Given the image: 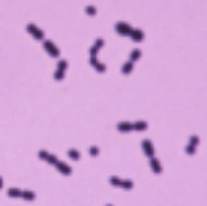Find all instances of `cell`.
I'll list each match as a JSON object with an SVG mask.
<instances>
[{"label": "cell", "mask_w": 207, "mask_h": 206, "mask_svg": "<svg viewBox=\"0 0 207 206\" xmlns=\"http://www.w3.org/2000/svg\"><path fill=\"white\" fill-rule=\"evenodd\" d=\"M142 149H144V152H145V155L148 158H153L155 157V149H153V144H152L150 140H144L142 141Z\"/></svg>", "instance_id": "cell-1"}, {"label": "cell", "mask_w": 207, "mask_h": 206, "mask_svg": "<svg viewBox=\"0 0 207 206\" xmlns=\"http://www.w3.org/2000/svg\"><path fill=\"white\" fill-rule=\"evenodd\" d=\"M116 30H118V33L119 34H122V36H130V33H131V27L128 25V23H124V22H121V23H118L116 25Z\"/></svg>", "instance_id": "cell-2"}, {"label": "cell", "mask_w": 207, "mask_h": 206, "mask_svg": "<svg viewBox=\"0 0 207 206\" xmlns=\"http://www.w3.org/2000/svg\"><path fill=\"white\" fill-rule=\"evenodd\" d=\"M130 37H131L134 42H142V41H144V37H145V34H144V31H142V30H131Z\"/></svg>", "instance_id": "cell-3"}, {"label": "cell", "mask_w": 207, "mask_h": 206, "mask_svg": "<svg viewBox=\"0 0 207 206\" xmlns=\"http://www.w3.org/2000/svg\"><path fill=\"white\" fill-rule=\"evenodd\" d=\"M150 166H152V170L155 172V174H161L162 172V166H161V163L153 157V158H150Z\"/></svg>", "instance_id": "cell-4"}, {"label": "cell", "mask_w": 207, "mask_h": 206, "mask_svg": "<svg viewBox=\"0 0 207 206\" xmlns=\"http://www.w3.org/2000/svg\"><path fill=\"white\" fill-rule=\"evenodd\" d=\"M118 129H119V130H122V132H130V130H133V124L119 123V124H118Z\"/></svg>", "instance_id": "cell-5"}, {"label": "cell", "mask_w": 207, "mask_h": 206, "mask_svg": "<svg viewBox=\"0 0 207 206\" xmlns=\"http://www.w3.org/2000/svg\"><path fill=\"white\" fill-rule=\"evenodd\" d=\"M147 127H148V125H147L145 121H138V123L133 124V129H134V130H145Z\"/></svg>", "instance_id": "cell-6"}, {"label": "cell", "mask_w": 207, "mask_h": 206, "mask_svg": "<svg viewBox=\"0 0 207 206\" xmlns=\"http://www.w3.org/2000/svg\"><path fill=\"white\" fill-rule=\"evenodd\" d=\"M131 70H133V62H131V61H130V62H127L124 67H122V73H124V75L131 73Z\"/></svg>", "instance_id": "cell-7"}, {"label": "cell", "mask_w": 207, "mask_h": 206, "mask_svg": "<svg viewBox=\"0 0 207 206\" xmlns=\"http://www.w3.org/2000/svg\"><path fill=\"white\" fill-rule=\"evenodd\" d=\"M139 57H141V50H133L131 51V62L138 61Z\"/></svg>", "instance_id": "cell-8"}, {"label": "cell", "mask_w": 207, "mask_h": 206, "mask_svg": "<svg viewBox=\"0 0 207 206\" xmlns=\"http://www.w3.org/2000/svg\"><path fill=\"white\" fill-rule=\"evenodd\" d=\"M198 143H200V138H198L196 135L190 136V141H189V144H190V146H195V147H196V146H198Z\"/></svg>", "instance_id": "cell-9"}, {"label": "cell", "mask_w": 207, "mask_h": 206, "mask_svg": "<svg viewBox=\"0 0 207 206\" xmlns=\"http://www.w3.org/2000/svg\"><path fill=\"white\" fill-rule=\"evenodd\" d=\"M121 186H122V188H125V189H131V188H133V181H130V180L122 181V183H121Z\"/></svg>", "instance_id": "cell-10"}, {"label": "cell", "mask_w": 207, "mask_h": 206, "mask_svg": "<svg viewBox=\"0 0 207 206\" xmlns=\"http://www.w3.org/2000/svg\"><path fill=\"white\" fill-rule=\"evenodd\" d=\"M110 183H111V184H115V186H121V183H122V181H121L118 177H111V178H110Z\"/></svg>", "instance_id": "cell-11"}, {"label": "cell", "mask_w": 207, "mask_h": 206, "mask_svg": "<svg viewBox=\"0 0 207 206\" xmlns=\"http://www.w3.org/2000/svg\"><path fill=\"white\" fill-rule=\"evenodd\" d=\"M186 152H187L189 155H193V154H195V146H190V144H189V146L186 147Z\"/></svg>", "instance_id": "cell-12"}, {"label": "cell", "mask_w": 207, "mask_h": 206, "mask_svg": "<svg viewBox=\"0 0 207 206\" xmlns=\"http://www.w3.org/2000/svg\"><path fill=\"white\" fill-rule=\"evenodd\" d=\"M70 155H71V158H74V160H79V154H78L76 150H70Z\"/></svg>", "instance_id": "cell-13"}, {"label": "cell", "mask_w": 207, "mask_h": 206, "mask_svg": "<svg viewBox=\"0 0 207 206\" xmlns=\"http://www.w3.org/2000/svg\"><path fill=\"white\" fill-rule=\"evenodd\" d=\"M91 154H93V155H96V154H97V149H96V147H93V149H91Z\"/></svg>", "instance_id": "cell-14"}, {"label": "cell", "mask_w": 207, "mask_h": 206, "mask_svg": "<svg viewBox=\"0 0 207 206\" xmlns=\"http://www.w3.org/2000/svg\"><path fill=\"white\" fill-rule=\"evenodd\" d=\"M108 206H111V205H108Z\"/></svg>", "instance_id": "cell-15"}]
</instances>
